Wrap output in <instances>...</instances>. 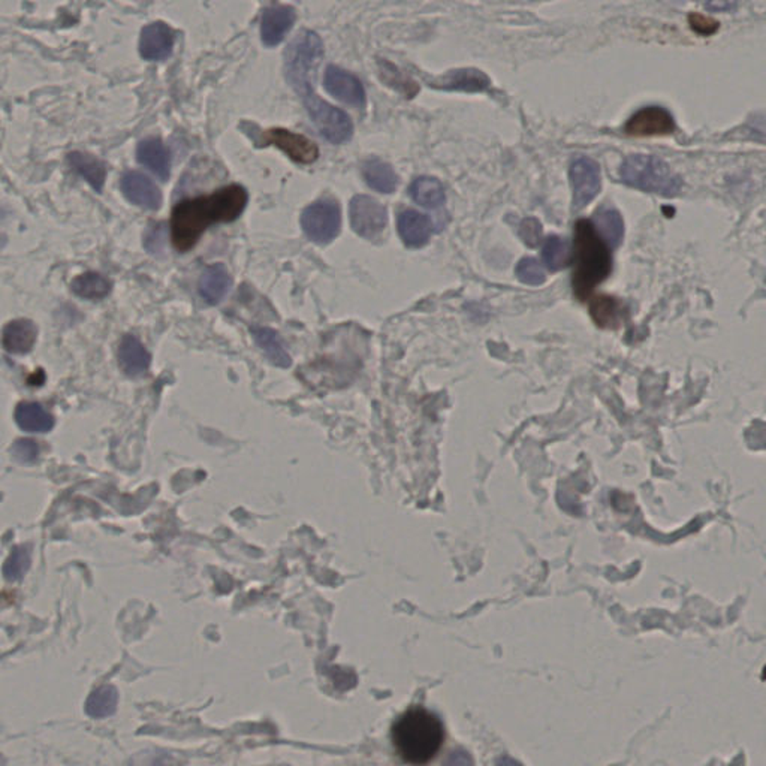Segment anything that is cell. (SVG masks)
Segmentation results:
<instances>
[{
    "mask_svg": "<svg viewBox=\"0 0 766 766\" xmlns=\"http://www.w3.org/2000/svg\"><path fill=\"white\" fill-rule=\"evenodd\" d=\"M447 766H473V759L466 750L457 749L449 754Z\"/></svg>",
    "mask_w": 766,
    "mask_h": 766,
    "instance_id": "cell-38",
    "label": "cell"
},
{
    "mask_svg": "<svg viewBox=\"0 0 766 766\" xmlns=\"http://www.w3.org/2000/svg\"><path fill=\"white\" fill-rule=\"evenodd\" d=\"M69 165L77 174L92 186L96 192L103 191L105 177H107V166L99 159L93 158L92 154L73 152L68 154Z\"/></svg>",
    "mask_w": 766,
    "mask_h": 766,
    "instance_id": "cell-23",
    "label": "cell"
},
{
    "mask_svg": "<svg viewBox=\"0 0 766 766\" xmlns=\"http://www.w3.org/2000/svg\"><path fill=\"white\" fill-rule=\"evenodd\" d=\"M542 258L551 271H560V270L566 269L569 260H571V247L566 240L557 235H551L545 241L544 251H542Z\"/></svg>",
    "mask_w": 766,
    "mask_h": 766,
    "instance_id": "cell-30",
    "label": "cell"
},
{
    "mask_svg": "<svg viewBox=\"0 0 766 766\" xmlns=\"http://www.w3.org/2000/svg\"><path fill=\"white\" fill-rule=\"evenodd\" d=\"M124 766H182L180 759L163 750H144L133 754Z\"/></svg>",
    "mask_w": 766,
    "mask_h": 766,
    "instance_id": "cell-33",
    "label": "cell"
},
{
    "mask_svg": "<svg viewBox=\"0 0 766 766\" xmlns=\"http://www.w3.org/2000/svg\"><path fill=\"white\" fill-rule=\"evenodd\" d=\"M410 196L417 204L426 209H437L445 204V189L438 180L433 177H419L415 180L409 188Z\"/></svg>",
    "mask_w": 766,
    "mask_h": 766,
    "instance_id": "cell-28",
    "label": "cell"
},
{
    "mask_svg": "<svg viewBox=\"0 0 766 766\" xmlns=\"http://www.w3.org/2000/svg\"><path fill=\"white\" fill-rule=\"evenodd\" d=\"M593 225L611 249L620 246L624 237V221L617 210L609 207L597 210Z\"/></svg>",
    "mask_w": 766,
    "mask_h": 766,
    "instance_id": "cell-25",
    "label": "cell"
},
{
    "mask_svg": "<svg viewBox=\"0 0 766 766\" xmlns=\"http://www.w3.org/2000/svg\"><path fill=\"white\" fill-rule=\"evenodd\" d=\"M119 692L114 685H101L89 694L85 701V714L92 719H108L117 712Z\"/></svg>",
    "mask_w": 766,
    "mask_h": 766,
    "instance_id": "cell-26",
    "label": "cell"
},
{
    "mask_svg": "<svg viewBox=\"0 0 766 766\" xmlns=\"http://www.w3.org/2000/svg\"><path fill=\"white\" fill-rule=\"evenodd\" d=\"M590 315L597 327L615 329L622 325L626 316V307L620 300L608 297V295H599V297H594L590 304Z\"/></svg>",
    "mask_w": 766,
    "mask_h": 766,
    "instance_id": "cell-22",
    "label": "cell"
},
{
    "mask_svg": "<svg viewBox=\"0 0 766 766\" xmlns=\"http://www.w3.org/2000/svg\"><path fill=\"white\" fill-rule=\"evenodd\" d=\"M30 567V546L20 545L13 549L4 565V576L8 581H20Z\"/></svg>",
    "mask_w": 766,
    "mask_h": 766,
    "instance_id": "cell-32",
    "label": "cell"
},
{
    "mask_svg": "<svg viewBox=\"0 0 766 766\" xmlns=\"http://www.w3.org/2000/svg\"><path fill=\"white\" fill-rule=\"evenodd\" d=\"M240 128L246 133L247 137L255 142L256 147L274 145L277 149H280L286 156H290V159H292L294 162L309 165V163H313L316 159L319 158L318 145L304 135H300V133H290V131L280 128L260 131L256 124L247 123V122L241 123Z\"/></svg>",
    "mask_w": 766,
    "mask_h": 766,
    "instance_id": "cell-6",
    "label": "cell"
},
{
    "mask_svg": "<svg viewBox=\"0 0 766 766\" xmlns=\"http://www.w3.org/2000/svg\"><path fill=\"white\" fill-rule=\"evenodd\" d=\"M246 189L231 184L207 196L184 200L175 205L171 216V240L179 251L191 250L201 235L214 223H226L240 218L246 209Z\"/></svg>",
    "mask_w": 766,
    "mask_h": 766,
    "instance_id": "cell-2",
    "label": "cell"
},
{
    "mask_svg": "<svg viewBox=\"0 0 766 766\" xmlns=\"http://www.w3.org/2000/svg\"><path fill=\"white\" fill-rule=\"evenodd\" d=\"M15 422L22 430L29 433H47L54 427L52 413L44 409L36 401H23L15 408Z\"/></svg>",
    "mask_w": 766,
    "mask_h": 766,
    "instance_id": "cell-21",
    "label": "cell"
},
{
    "mask_svg": "<svg viewBox=\"0 0 766 766\" xmlns=\"http://www.w3.org/2000/svg\"><path fill=\"white\" fill-rule=\"evenodd\" d=\"M174 47V32L162 22L150 23L141 30L140 54L145 60H165Z\"/></svg>",
    "mask_w": 766,
    "mask_h": 766,
    "instance_id": "cell-14",
    "label": "cell"
},
{
    "mask_svg": "<svg viewBox=\"0 0 766 766\" xmlns=\"http://www.w3.org/2000/svg\"><path fill=\"white\" fill-rule=\"evenodd\" d=\"M150 362L152 357L137 337L128 334L122 339L119 345V364L126 375L131 378L145 375L149 370Z\"/></svg>",
    "mask_w": 766,
    "mask_h": 766,
    "instance_id": "cell-19",
    "label": "cell"
},
{
    "mask_svg": "<svg viewBox=\"0 0 766 766\" xmlns=\"http://www.w3.org/2000/svg\"><path fill=\"white\" fill-rule=\"evenodd\" d=\"M301 226L304 234L313 243H331L340 234L341 213L337 201L324 198L309 205L301 214Z\"/></svg>",
    "mask_w": 766,
    "mask_h": 766,
    "instance_id": "cell-7",
    "label": "cell"
},
{
    "mask_svg": "<svg viewBox=\"0 0 766 766\" xmlns=\"http://www.w3.org/2000/svg\"><path fill=\"white\" fill-rule=\"evenodd\" d=\"M231 285H232V279L225 265L213 264L207 267L201 274L198 290H200L201 299L210 306H216L225 299Z\"/></svg>",
    "mask_w": 766,
    "mask_h": 766,
    "instance_id": "cell-17",
    "label": "cell"
},
{
    "mask_svg": "<svg viewBox=\"0 0 766 766\" xmlns=\"http://www.w3.org/2000/svg\"><path fill=\"white\" fill-rule=\"evenodd\" d=\"M295 9L288 5H271L260 18V39L267 47H276L294 26Z\"/></svg>",
    "mask_w": 766,
    "mask_h": 766,
    "instance_id": "cell-13",
    "label": "cell"
},
{
    "mask_svg": "<svg viewBox=\"0 0 766 766\" xmlns=\"http://www.w3.org/2000/svg\"><path fill=\"white\" fill-rule=\"evenodd\" d=\"M379 64L380 78L387 83V85H391L392 89L400 92L406 98H413L419 92L417 83L403 75L394 64H388V62H380Z\"/></svg>",
    "mask_w": 766,
    "mask_h": 766,
    "instance_id": "cell-31",
    "label": "cell"
},
{
    "mask_svg": "<svg viewBox=\"0 0 766 766\" xmlns=\"http://www.w3.org/2000/svg\"><path fill=\"white\" fill-rule=\"evenodd\" d=\"M120 188L129 202L142 209L154 211L162 204V193L158 186L147 175L141 174L138 171L124 172L120 180Z\"/></svg>",
    "mask_w": 766,
    "mask_h": 766,
    "instance_id": "cell-12",
    "label": "cell"
},
{
    "mask_svg": "<svg viewBox=\"0 0 766 766\" xmlns=\"http://www.w3.org/2000/svg\"><path fill=\"white\" fill-rule=\"evenodd\" d=\"M569 175L574 188V209L583 210L601 192V168L593 159L578 158L572 163Z\"/></svg>",
    "mask_w": 766,
    "mask_h": 766,
    "instance_id": "cell-9",
    "label": "cell"
},
{
    "mask_svg": "<svg viewBox=\"0 0 766 766\" xmlns=\"http://www.w3.org/2000/svg\"><path fill=\"white\" fill-rule=\"evenodd\" d=\"M362 174L367 184L380 193H392L397 189L398 179L396 172L389 163L383 162L380 159L367 161L362 166Z\"/></svg>",
    "mask_w": 766,
    "mask_h": 766,
    "instance_id": "cell-27",
    "label": "cell"
},
{
    "mask_svg": "<svg viewBox=\"0 0 766 766\" xmlns=\"http://www.w3.org/2000/svg\"><path fill=\"white\" fill-rule=\"evenodd\" d=\"M613 271L611 247L604 243L592 221L581 219L574 225V297L585 301Z\"/></svg>",
    "mask_w": 766,
    "mask_h": 766,
    "instance_id": "cell-4",
    "label": "cell"
},
{
    "mask_svg": "<svg viewBox=\"0 0 766 766\" xmlns=\"http://www.w3.org/2000/svg\"><path fill=\"white\" fill-rule=\"evenodd\" d=\"M516 277L520 279L523 283L530 286H539L545 281V271L542 269V265L533 258H524L518 262L516 270Z\"/></svg>",
    "mask_w": 766,
    "mask_h": 766,
    "instance_id": "cell-34",
    "label": "cell"
},
{
    "mask_svg": "<svg viewBox=\"0 0 766 766\" xmlns=\"http://www.w3.org/2000/svg\"><path fill=\"white\" fill-rule=\"evenodd\" d=\"M71 288L80 299L103 300L111 292V281L98 273H84L74 279Z\"/></svg>",
    "mask_w": 766,
    "mask_h": 766,
    "instance_id": "cell-29",
    "label": "cell"
},
{
    "mask_svg": "<svg viewBox=\"0 0 766 766\" xmlns=\"http://www.w3.org/2000/svg\"><path fill=\"white\" fill-rule=\"evenodd\" d=\"M350 225L362 239L376 241L387 228V209L379 201L367 195H357L350 201Z\"/></svg>",
    "mask_w": 766,
    "mask_h": 766,
    "instance_id": "cell-8",
    "label": "cell"
},
{
    "mask_svg": "<svg viewBox=\"0 0 766 766\" xmlns=\"http://www.w3.org/2000/svg\"><path fill=\"white\" fill-rule=\"evenodd\" d=\"M675 123L668 110L662 107H645L634 113L624 126L630 137H653L673 133Z\"/></svg>",
    "mask_w": 766,
    "mask_h": 766,
    "instance_id": "cell-10",
    "label": "cell"
},
{
    "mask_svg": "<svg viewBox=\"0 0 766 766\" xmlns=\"http://www.w3.org/2000/svg\"><path fill=\"white\" fill-rule=\"evenodd\" d=\"M137 161L141 165L149 168L154 175H158L162 182L170 179V152L158 138L141 141L137 149Z\"/></svg>",
    "mask_w": 766,
    "mask_h": 766,
    "instance_id": "cell-20",
    "label": "cell"
},
{
    "mask_svg": "<svg viewBox=\"0 0 766 766\" xmlns=\"http://www.w3.org/2000/svg\"><path fill=\"white\" fill-rule=\"evenodd\" d=\"M250 332L251 337L255 339L256 345L264 350L265 355L270 361L273 362L274 366L286 368L292 364V359H290L288 350L285 349L280 336L276 331L264 329V327H253Z\"/></svg>",
    "mask_w": 766,
    "mask_h": 766,
    "instance_id": "cell-24",
    "label": "cell"
},
{
    "mask_svg": "<svg viewBox=\"0 0 766 766\" xmlns=\"http://www.w3.org/2000/svg\"><path fill=\"white\" fill-rule=\"evenodd\" d=\"M431 87L440 90H465V92H484L491 85L490 78L479 69H456L437 78H428Z\"/></svg>",
    "mask_w": 766,
    "mask_h": 766,
    "instance_id": "cell-15",
    "label": "cell"
},
{
    "mask_svg": "<svg viewBox=\"0 0 766 766\" xmlns=\"http://www.w3.org/2000/svg\"><path fill=\"white\" fill-rule=\"evenodd\" d=\"M322 55L324 44L319 34L311 30H302L285 53L286 80L299 94L320 135L332 144H343L354 133L349 115L320 99L311 83Z\"/></svg>",
    "mask_w": 766,
    "mask_h": 766,
    "instance_id": "cell-1",
    "label": "cell"
},
{
    "mask_svg": "<svg viewBox=\"0 0 766 766\" xmlns=\"http://www.w3.org/2000/svg\"><path fill=\"white\" fill-rule=\"evenodd\" d=\"M38 339V329L29 319L11 320L5 325L2 345L9 354L25 355L34 349Z\"/></svg>",
    "mask_w": 766,
    "mask_h": 766,
    "instance_id": "cell-16",
    "label": "cell"
},
{
    "mask_svg": "<svg viewBox=\"0 0 766 766\" xmlns=\"http://www.w3.org/2000/svg\"><path fill=\"white\" fill-rule=\"evenodd\" d=\"M520 234L524 243L530 247H536L541 243L542 225L536 219H525L521 223Z\"/></svg>",
    "mask_w": 766,
    "mask_h": 766,
    "instance_id": "cell-36",
    "label": "cell"
},
{
    "mask_svg": "<svg viewBox=\"0 0 766 766\" xmlns=\"http://www.w3.org/2000/svg\"><path fill=\"white\" fill-rule=\"evenodd\" d=\"M391 740L403 762L424 766L436 758L445 741V728L435 712L412 708L392 724Z\"/></svg>",
    "mask_w": 766,
    "mask_h": 766,
    "instance_id": "cell-3",
    "label": "cell"
},
{
    "mask_svg": "<svg viewBox=\"0 0 766 766\" xmlns=\"http://www.w3.org/2000/svg\"><path fill=\"white\" fill-rule=\"evenodd\" d=\"M397 226L401 240L409 247L426 246L433 232L430 219L415 210L401 211L397 219Z\"/></svg>",
    "mask_w": 766,
    "mask_h": 766,
    "instance_id": "cell-18",
    "label": "cell"
},
{
    "mask_svg": "<svg viewBox=\"0 0 766 766\" xmlns=\"http://www.w3.org/2000/svg\"><path fill=\"white\" fill-rule=\"evenodd\" d=\"M11 456L22 465H32L39 458V445L30 438H20L11 447Z\"/></svg>",
    "mask_w": 766,
    "mask_h": 766,
    "instance_id": "cell-35",
    "label": "cell"
},
{
    "mask_svg": "<svg viewBox=\"0 0 766 766\" xmlns=\"http://www.w3.org/2000/svg\"><path fill=\"white\" fill-rule=\"evenodd\" d=\"M689 20L693 30H696L701 34H714L717 27H719V23L712 20V18L707 17V15H701V14H692Z\"/></svg>",
    "mask_w": 766,
    "mask_h": 766,
    "instance_id": "cell-37",
    "label": "cell"
},
{
    "mask_svg": "<svg viewBox=\"0 0 766 766\" xmlns=\"http://www.w3.org/2000/svg\"><path fill=\"white\" fill-rule=\"evenodd\" d=\"M623 183L638 191L673 198L680 195L683 180L668 163L652 154H632L620 168Z\"/></svg>",
    "mask_w": 766,
    "mask_h": 766,
    "instance_id": "cell-5",
    "label": "cell"
},
{
    "mask_svg": "<svg viewBox=\"0 0 766 766\" xmlns=\"http://www.w3.org/2000/svg\"><path fill=\"white\" fill-rule=\"evenodd\" d=\"M496 766H523L520 762H516V759L509 758V756H502L498 759Z\"/></svg>",
    "mask_w": 766,
    "mask_h": 766,
    "instance_id": "cell-39",
    "label": "cell"
},
{
    "mask_svg": "<svg viewBox=\"0 0 766 766\" xmlns=\"http://www.w3.org/2000/svg\"><path fill=\"white\" fill-rule=\"evenodd\" d=\"M324 85L325 90L341 103L359 110L366 107V90L352 74L331 64L325 71Z\"/></svg>",
    "mask_w": 766,
    "mask_h": 766,
    "instance_id": "cell-11",
    "label": "cell"
}]
</instances>
